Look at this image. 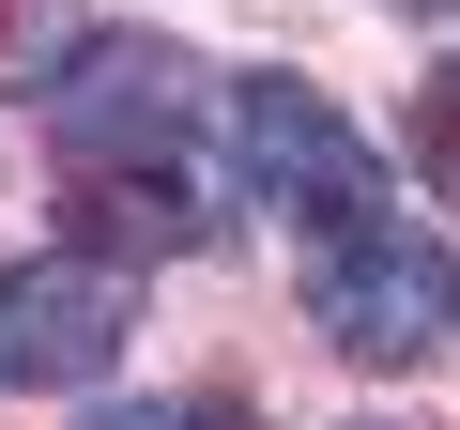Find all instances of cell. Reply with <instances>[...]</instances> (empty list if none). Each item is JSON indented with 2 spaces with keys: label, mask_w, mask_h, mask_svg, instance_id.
<instances>
[{
  "label": "cell",
  "mask_w": 460,
  "mask_h": 430,
  "mask_svg": "<svg viewBox=\"0 0 460 430\" xmlns=\"http://www.w3.org/2000/svg\"><path fill=\"white\" fill-rule=\"evenodd\" d=\"M307 323L353 354V369H429L460 338V262L445 231H414V215H338V231H307Z\"/></svg>",
  "instance_id": "cell-1"
},
{
  "label": "cell",
  "mask_w": 460,
  "mask_h": 430,
  "mask_svg": "<svg viewBox=\"0 0 460 430\" xmlns=\"http://www.w3.org/2000/svg\"><path fill=\"white\" fill-rule=\"evenodd\" d=\"M230 154H246V184L292 215V246L338 231V215H399V169H384L307 77H230Z\"/></svg>",
  "instance_id": "cell-2"
},
{
  "label": "cell",
  "mask_w": 460,
  "mask_h": 430,
  "mask_svg": "<svg viewBox=\"0 0 460 430\" xmlns=\"http://www.w3.org/2000/svg\"><path fill=\"white\" fill-rule=\"evenodd\" d=\"M62 215L93 262H199L215 246V184L184 154H62Z\"/></svg>",
  "instance_id": "cell-5"
},
{
  "label": "cell",
  "mask_w": 460,
  "mask_h": 430,
  "mask_svg": "<svg viewBox=\"0 0 460 430\" xmlns=\"http://www.w3.org/2000/svg\"><path fill=\"white\" fill-rule=\"evenodd\" d=\"M47 47H77V0H0V77H31Z\"/></svg>",
  "instance_id": "cell-8"
},
{
  "label": "cell",
  "mask_w": 460,
  "mask_h": 430,
  "mask_svg": "<svg viewBox=\"0 0 460 430\" xmlns=\"http://www.w3.org/2000/svg\"><path fill=\"white\" fill-rule=\"evenodd\" d=\"M199 108H230V93H215V62H199V47H169V31H77V47H62V77H47L62 154H184V139H199Z\"/></svg>",
  "instance_id": "cell-3"
},
{
  "label": "cell",
  "mask_w": 460,
  "mask_h": 430,
  "mask_svg": "<svg viewBox=\"0 0 460 430\" xmlns=\"http://www.w3.org/2000/svg\"><path fill=\"white\" fill-rule=\"evenodd\" d=\"M123 338H138V262L47 246V262L0 277V399H31V384H93Z\"/></svg>",
  "instance_id": "cell-4"
},
{
  "label": "cell",
  "mask_w": 460,
  "mask_h": 430,
  "mask_svg": "<svg viewBox=\"0 0 460 430\" xmlns=\"http://www.w3.org/2000/svg\"><path fill=\"white\" fill-rule=\"evenodd\" d=\"M384 16H460V0H384Z\"/></svg>",
  "instance_id": "cell-9"
},
{
  "label": "cell",
  "mask_w": 460,
  "mask_h": 430,
  "mask_svg": "<svg viewBox=\"0 0 460 430\" xmlns=\"http://www.w3.org/2000/svg\"><path fill=\"white\" fill-rule=\"evenodd\" d=\"M399 169L460 215V62H429V77H414V108H399Z\"/></svg>",
  "instance_id": "cell-6"
},
{
  "label": "cell",
  "mask_w": 460,
  "mask_h": 430,
  "mask_svg": "<svg viewBox=\"0 0 460 430\" xmlns=\"http://www.w3.org/2000/svg\"><path fill=\"white\" fill-rule=\"evenodd\" d=\"M77 430H261V415L230 399V384H169V399H93Z\"/></svg>",
  "instance_id": "cell-7"
}]
</instances>
